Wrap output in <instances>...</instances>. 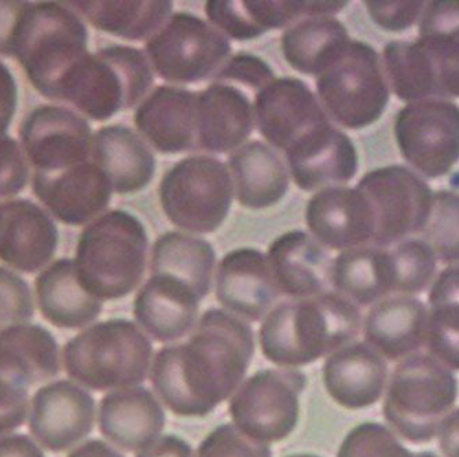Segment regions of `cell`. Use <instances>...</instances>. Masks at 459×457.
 Here are the masks:
<instances>
[{"instance_id":"cell-1","label":"cell","mask_w":459,"mask_h":457,"mask_svg":"<svg viewBox=\"0 0 459 457\" xmlns=\"http://www.w3.org/2000/svg\"><path fill=\"white\" fill-rule=\"evenodd\" d=\"M254 356L252 327L236 315L212 308L204 312L187 341L157 352L152 384L178 417H208L236 393Z\"/></svg>"},{"instance_id":"cell-2","label":"cell","mask_w":459,"mask_h":457,"mask_svg":"<svg viewBox=\"0 0 459 457\" xmlns=\"http://www.w3.org/2000/svg\"><path fill=\"white\" fill-rule=\"evenodd\" d=\"M357 305L336 291L281 302L259 330L263 356L282 368H300L353 342L362 330Z\"/></svg>"},{"instance_id":"cell-3","label":"cell","mask_w":459,"mask_h":457,"mask_svg":"<svg viewBox=\"0 0 459 457\" xmlns=\"http://www.w3.org/2000/svg\"><path fill=\"white\" fill-rule=\"evenodd\" d=\"M148 247V232L134 214H102L80 235L74 261L80 285L100 301L130 296L143 279Z\"/></svg>"},{"instance_id":"cell-4","label":"cell","mask_w":459,"mask_h":457,"mask_svg":"<svg viewBox=\"0 0 459 457\" xmlns=\"http://www.w3.org/2000/svg\"><path fill=\"white\" fill-rule=\"evenodd\" d=\"M153 346L141 327L127 319L95 323L68 341L62 363L69 378L94 390L128 389L151 374Z\"/></svg>"},{"instance_id":"cell-5","label":"cell","mask_w":459,"mask_h":457,"mask_svg":"<svg viewBox=\"0 0 459 457\" xmlns=\"http://www.w3.org/2000/svg\"><path fill=\"white\" fill-rule=\"evenodd\" d=\"M153 68L139 48L108 46L82 56L59 85L56 100L95 121L134 108L153 84Z\"/></svg>"},{"instance_id":"cell-6","label":"cell","mask_w":459,"mask_h":457,"mask_svg":"<svg viewBox=\"0 0 459 457\" xmlns=\"http://www.w3.org/2000/svg\"><path fill=\"white\" fill-rule=\"evenodd\" d=\"M87 54L89 30L72 7L58 2L28 4L13 56L43 97L56 100L64 77Z\"/></svg>"},{"instance_id":"cell-7","label":"cell","mask_w":459,"mask_h":457,"mask_svg":"<svg viewBox=\"0 0 459 457\" xmlns=\"http://www.w3.org/2000/svg\"><path fill=\"white\" fill-rule=\"evenodd\" d=\"M458 379L428 353H417L392 371L383 415L399 437L420 445L437 435L458 400Z\"/></svg>"},{"instance_id":"cell-8","label":"cell","mask_w":459,"mask_h":457,"mask_svg":"<svg viewBox=\"0 0 459 457\" xmlns=\"http://www.w3.org/2000/svg\"><path fill=\"white\" fill-rule=\"evenodd\" d=\"M159 195L162 211L178 228L211 234L221 228L231 208L233 179L213 157H187L165 173Z\"/></svg>"},{"instance_id":"cell-9","label":"cell","mask_w":459,"mask_h":457,"mask_svg":"<svg viewBox=\"0 0 459 457\" xmlns=\"http://www.w3.org/2000/svg\"><path fill=\"white\" fill-rule=\"evenodd\" d=\"M327 117L348 129L376 123L389 102L388 82L377 51L351 40L339 59L316 80Z\"/></svg>"},{"instance_id":"cell-10","label":"cell","mask_w":459,"mask_h":457,"mask_svg":"<svg viewBox=\"0 0 459 457\" xmlns=\"http://www.w3.org/2000/svg\"><path fill=\"white\" fill-rule=\"evenodd\" d=\"M59 348L38 324H22L0 335V435L24 425L33 384L58 375Z\"/></svg>"},{"instance_id":"cell-11","label":"cell","mask_w":459,"mask_h":457,"mask_svg":"<svg viewBox=\"0 0 459 457\" xmlns=\"http://www.w3.org/2000/svg\"><path fill=\"white\" fill-rule=\"evenodd\" d=\"M306 386V374L299 369H260L230 400L231 419L259 443H281L298 427Z\"/></svg>"},{"instance_id":"cell-12","label":"cell","mask_w":459,"mask_h":457,"mask_svg":"<svg viewBox=\"0 0 459 457\" xmlns=\"http://www.w3.org/2000/svg\"><path fill=\"white\" fill-rule=\"evenodd\" d=\"M231 53L226 36L190 13H175L146 41L152 68L165 82H201L215 76Z\"/></svg>"},{"instance_id":"cell-13","label":"cell","mask_w":459,"mask_h":457,"mask_svg":"<svg viewBox=\"0 0 459 457\" xmlns=\"http://www.w3.org/2000/svg\"><path fill=\"white\" fill-rule=\"evenodd\" d=\"M357 188L373 211L374 246L385 249L427 227L433 193L412 170L402 165L377 168L366 173Z\"/></svg>"},{"instance_id":"cell-14","label":"cell","mask_w":459,"mask_h":457,"mask_svg":"<svg viewBox=\"0 0 459 457\" xmlns=\"http://www.w3.org/2000/svg\"><path fill=\"white\" fill-rule=\"evenodd\" d=\"M394 138L403 159L429 179L445 177L459 160V106L429 98L404 106Z\"/></svg>"},{"instance_id":"cell-15","label":"cell","mask_w":459,"mask_h":457,"mask_svg":"<svg viewBox=\"0 0 459 457\" xmlns=\"http://www.w3.org/2000/svg\"><path fill=\"white\" fill-rule=\"evenodd\" d=\"M21 143L36 172L65 170L89 160L91 126L86 118L62 106H39L20 128Z\"/></svg>"},{"instance_id":"cell-16","label":"cell","mask_w":459,"mask_h":457,"mask_svg":"<svg viewBox=\"0 0 459 457\" xmlns=\"http://www.w3.org/2000/svg\"><path fill=\"white\" fill-rule=\"evenodd\" d=\"M254 110L263 138L283 152L312 129L330 123L308 85L295 77L268 82L256 92Z\"/></svg>"},{"instance_id":"cell-17","label":"cell","mask_w":459,"mask_h":457,"mask_svg":"<svg viewBox=\"0 0 459 457\" xmlns=\"http://www.w3.org/2000/svg\"><path fill=\"white\" fill-rule=\"evenodd\" d=\"M94 420V397L74 382H51L33 396L30 431L48 451H68L91 434Z\"/></svg>"},{"instance_id":"cell-18","label":"cell","mask_w":459,"mask_h":457,"mask_svg":"<svg viewBox=\"0 0 459 457\" xmlns=\"http://www.w3.org/2000/svg\"><path fill=\"white\" fill-rule=\"evenodd\" d=\"M33 191L56 220L84 226L97 220L112 200V185L94 162L54 173L35 172Z\"/></svg>"},{"instance_id":"cell-19","label":"cell","mask_w":459,"mask_h":457,"mask_svg":"<svg viewBox=\"0 0 459 457\" xmlns=\"http://www.w3.org/2000/svg\"><path fill=\"white\" fill-rule=\"evenodd\" d=\"M291 177L304 191L339 187L355 177L358 152L352 141L327 123L312 129L285 151Z\"/></svg>"},{"instance_id":"cell-20","label":"cell","mask_w":459,"mask_h":457,"mask_svg":"<svg viewBox=\"0 0 459 457\" xmlns=\"http://www.w3.org/2000/svg\"><path fill=\"white\" fill-rule=\"evenodd\" d=\"M215 291L227 312L249 322L265 316L281 294L267 255L252 247H239L221 258Z\"/></svg>"},{"instance_id":"cell-21","label":"cell","mask_w":459,"mask_h":457,"mask_svg":"<svg viewBox=\"0 0 459 457\" xmlns=\"http://www.w3.org/2000/svg\"><path fill=\"white\" fill-rule=\"evenodd\" d=\"M306 221L316 241L330 249L350 250L373 242V211L357 187L319 191L308 201Z\"/></svg>"},{"instance_id":"cell-22","label":"cell","mask_w":459,"mask_h":457,"mask_svg":"<svg viewBox=\"0 0 459 457\" xmlns=\"http://www.w3.org/2000/svg\"><path fill=\"white\" fill-rule=\"evenodd\" d=\"M348 2H289V0H216L210 20L223 35L236 40H254L267 30H282L308 17H333Z\"/></svg>"},{"instance_id":"cell-23","label":"cell","mask_w":459,"mask_h":457,"mask_svg":"<svg viewBox=\"0 0 459 457\" xmlns=\"http://www.w3.org/2000/svg\"><path fill=\"white\" fill-rule=\"evenodd\" d=\"M0 211V260L21 272L43 270L59 241L50 214L28 200L7 201Z\"/></svg>"},{"instance_id":"cell-24","label":"cell","mask_w":459,"mask_h":457,"mask_svg":"<svg viewBox=\"0 0 459 457\" xmlns=\"http://www.w3.org/2000/svg\"><path fill=\"white\" fill-rule=\"evenodd\" d=\"M324 384L345 410H365L377 404L388 384V364L368 343L353 341L325 360Z\"/></svg>"},{"instance_id":"cell-25","label":"cell","mask_w":459,"mask_h":457,"mask_svg":"<svg viewBox=\"0 0 459 457\" xmlns=\"http://www.w3.org/2000/svg\"><path fill=\"white\" fill-rule=\"evenodd\" d=\"M195 105V92L174 85H160L139 103L134 123L157 151H189L197 143Z\"/></svg>"},{"instance_id":"cell-26","label":"cell","mask_w":459,"mask_h":457,"mask_svg":"<svg viewBox=\"0 0 459 457\" xmlns=\"http://www.w3.org/2000/svg\"><path fill=\"white\" fill-rule=\"evenodd\" d=\"M98 425L103 437L126 452H139L160 437L165 412L151 390H115L100 400Z\"/></svg>"},{"instance_id":"cell-27","label":"cell","mask_w":459,"mask_h":457,"mask_svg":"<svg viewBox=\"0 0 459 457\" xmlns=\"http://www.w3.org/2000/svg\"><path fill=\"white\" fill-rule=\"evenodd\" d=\"M255 110L237 85L213 82L197 95V143L206 151L239 149L254 131Z\"/></svg>"},{"instance_id":"cell-28","label":"cell","mask_w":459,"mask_h":457,"mask_svg":"<svg viewBox=\"0 0 459 457\" xmlns=\"http://www.w3.org/2000/svg\"><path fill=\"white\" fill-rule=\"evenodd\" d=\"M268 264L281 293L295 299L326 291L333 263L316 237L295 229L281 235L268 247Z\"/></svg>"},{"instance_id":"cell-29","label":"cell","mask_w":459,"mask_h":457,"mask_svg":"<svg viewBox=\"0 0 459 457\" xmlns=\"http://www.w3.org/2000/svg\"><path fill=\"white\" fill-rule=\"evenodd\" d=\"M197 294L169 276L151 275L134 299V317L157 342H174L197 324Z\"/></svg>"},{"instance_id":"cell-30","label":"cell","mask_w":459,"mask_h":457,"mask_svg":"<svg viewBox=\"0 0 459 457\" xmlns=\"http://www.w3.org/2000/svg\"><path fill=\"white\" fill-rule=\"evenodd\" d=\"M427 324L424 302L411 296L386 297L368 311L363 335L385 360L399 363L424 348Z\"/></svg>"},{"instance_id":"cell-31","label":"cell","mask_w":459,"mask_h":457,"mask_svg":"<svg viewBox=\"0 0 459 457\" xmlns=\"http://www.w3.org/2000/svg\"><path fill=\"white\" fill-rule=\"evenodd\" d=\"M94 164L107 175L116 193L143 190L156 172V159L148 144L124 125L103 126L92 136Z\"/></svg>"},{"instance_id":"cell-32","label":"cell","mask_w":459,"mask_h":457,"mask_svg":"<svg viewBox=\"0 0 459 457\" xmlns=\"http://www.w3.org/2000/svg\"><path fill=\"white\" fill-rule=\"evenodd\" d=\"M41 316L58 329L86 327L102 312V301L84 290L74 261L62 258L46 268L35 281Z\"/></svg>"},{"instance_id":"cell-33","label":"cell","mask_w":459,"mask_h":457,"mask_svg":"<svg viewBox=\"0 0 459 457\" xmlns=\"http://www.w3.org/2000/svg\"><path fill=\"white\" fill-rule=\"evenodd\" d=\"M229 165L234 194L245 208H270L288 193V168L277 151L263 142H249L237 149Z\"/></svg>"},{"instance_id":"cell-34","label":"cell","mask_w":459,"mask_h":457,"mask_svg":"<svg viewBox=\"0 0 459 457\" xmlns=\"http://www.w3.org/2000/svg\"><path fill=\"white\" fill-rule=\"evenodd\" d=\"M415 41L429 61L437 97L459 98V0L427 4Z\"/></svg>"},{"instance_id":"cell-35","label":"cell","mask_w":459,"mask_h":457,"mask_svg":"<svg viewBox=\"0 0 459 457\" xmlns=\"http://www.w3.org/2000/svg\"><path fill=\"white\" fill-rule=\"evenodd\" d=\"M330 283L340 296L357 306L377 304L394 293V273L389 250L360 246L344 250L333 261Z\"/></svg>"},{"instance_id":"cell-36","label":"cell","mask_w":459,"mask_h":457,"mask_svg":"<svg viewBox=\"0 0 459 457\" xmlns=\"http://www.w3.org/2000/svg\"><path fill=\"white\" fill-rule=\"evenodd\" d=\"M350 35L334 17H308L289 27L281 38L286 62L295 71L321 76L344 53Z\"/></svg>"},{"instance_id":"cell-37","label":"cell","mask_w":459,"mask_h":457,"mask_svg":"<svg viewBox=\"0 0 459 457\" xmlns=\"http://www.w3.org/2000/svg\"><path fill=\"white\" fill-rule=\"evenodd\" d=\"M215 263L210 242L182 232H167L154 242L151 272L180 281L204 299L212 288Z\"/></svg>"},{"instance_id":"cell-38","label":"cell","mask_w":459,"mask_h":457,"mask_svg":"<svg viewBox=\"0 0 459 457\" xmlns=\"http://www.w3.org/2000/svg\"><path fill=\"white\" fill-rule=\"evenodd\" d=\"M68 4L97 30L133 41L149 40L172 12L169 0H77Z\"/></svg>"},{"instance_id":"cell-39","label":"cell","mask_w":459,"mask_h":457,"mask_svg":"<svg viewBox=\"0 0 459 457\" xmlns=\"http://www.w3.org/2000/svg\"><path fill=\"white\" fill-rule=\"evenodd\" d=\"M383 68L394 95L403 102L437 97L432 68L417 41L388 43L384 48Z\"/></svg>"},{"instance_id":"cell-40","label":"cell","mask_w":459,"mask_h":457,"mask_svg":"<svg viewBox=\"0 0 459 457\" xmlns=\"http://www.w3.org/2000/svg\"><path fill=\"white\" fill-rule=\"evenodd\" d=\"M422 241L443 263L459 261V194L437 191L433 194L429 220L422 231Z\"/></svg>"},{"instance_id":"cell-41","label":"cell","mask_w":459,"mask_h":457,"mask_svg":"<svg viewBox=\"0 0 459 457\" xmlns=\"http://www.w3.org/2000/svg\"><path fill=\"white\" fill-rule=\"evenodd\" d=\"M394 265V293L412 296L428 288L437 268L433 250L420 239L402 242L389 250Z\"/></svg>"},{"instance_id":"cell-42","label":"cell","mask_w":459,"mask_h":457,"mask_svg":"<svg viewBox=\"0 0 459 457\" xmlns=\"http://www.w3.org/2000/svg\"><path fill=\"white\" fill-rule=\"evenodd\" d=\"M336 457H439L433 452L414 453L394 431L378 422H365L348 431Z\"/></svg>"},{"instance_id":"cell-43","label":"cell","mask_w":459,"mask_h":457,"mask_svg":"<svg viewBox=\"0 0 459 457\" xmlns=\"http://www.w3.org/2000/svg\"><path fill=\"white\" fill-rule=\"evenodd\" d=\"M425 346L428 355L451 371H459V305L429 306Z\"/></svg>"},{"instance_id":"cell-44","label":"cell","mask_w":459,"mask_h":457,"mask_svg":"<svg viewBox=\"0 0 459 457\" xmlns=\"http://www.w3.org/2000/svg\"><path fill=\"white\" fill-rule=\"evenodd\" d=\"M33 315L30 285L17 273L0 267V335L17 325L28 324Z\"/></svg>"},{"instance_id":"cell-45","label":"cell","mask_w":459,"mask_h":457,"mask_svg":"<svg viewBox=\"0 0 459 457\" xmlns=\"http://www.w3.org/2000/svg\"><path fill=\"white\" fill-rule=\"evenodd\" d=\"M195 457H273V449L250 438L234 423H226L201 441Z\"/></svg>"},{"instance_id":"cell-46","label":"cell","mask_w":459,"mask_h":457,"mask_svg":"<svg viewBox=\"0 0 459 457\" xmlns=\"http://www.w3.org/2000/svg\"><path fill=\"white\" fill-rule=\"evenodd\" d=\"M275 79L274 71L267 62L252 54H237L224 62L213 82L244 85L247 89L259 92L263 87Z\"/></svg>"},{"instance_id":"cell-47","label":"cell","mask_w":459,"mask_h":457,"mask_svg":"<svg viewBox=\"0 0 459 457\" xmlns=\"http://www.w3.org/2000/svg\"><path fill=\"white\" fill-rule=\"evenodd\" d=\"M30 167L24 150L12 136L0 138V197H14L24 190Z\"/></svg>"},{"instance_id":"cell-48","label":"cell","mask_w":459,"mask_h":457,"mask_svg":"<svg viewBox=\"0 0 459 457\" xmlns=\"http://www.w3.org/2000/svg\"><path fill=\"white\" fill-rule=\"evenodd\" d=\"M425 2H366L371 20L389 32H402L411 28L421 18Z\"/></svg>"},{"instance_id":"cell-49","label":"cell","mask_w":459,"mask_h":457,"mask_svg":"<svg viewBox=\"0 0 459 457\" xmlns=\"http://www.w3.org/2000/svg\"><path fill=\"white\" fill-rule=\"evenodd\" d=\"M18 87L14 76L0 61V138L6 136L17 112Z\"/></svg>"},{"instance_id":"cell-50","label":"cell","mask_w":459,"mask_h":457,"mask_svg":"<svg viewBox=\"0 0 459 457\" xmlns=\"http://www.w3.org/2000/svg\"><path fill=\"white\" fill-rule=\"evenodd\" d=\"M30 2L0 0V56H13V43L21 17Z\"/></svg>"},{"instance_id":"cell-51","label":"cell","mask_w":459,"mask_h":457,"mask_svg":"<svg viewBox=\"0 0 459 457\" xmlns=\"http://www.w3.org/2000/svg\"><path fill=\"white\" fill-rule=\"evenodd\" d=\"M428 302L429 306L439 304L459 305V263L446 268L436 278Z\"/></svg>"},{"instance_id":"cell-52","label":"cell","mask_w":459,"mask_h":457,"mask_svg":"<svg viewBox=\"0 0 459 457\" xmlns=\"http://www.w3.org/2000/svg\"><path fill=\"white\" fill-rule=\"evenodd\" d=\"M135 457H195L187 441L175 434L160 435L156 441L141 449Z\"/></svg>"},{"instance_id":"cell-53","label":"cell","mask_w":459,"mask_h":457,"mask_svg":"<svg viewBox=\"0 0 459 457\" xmlns=\"http://www.w3.org/2000/svg\"><path fill=\"white\" fill-rule=\"evenodd\" d=\"M0 457H46L43 451L24 434L0 435Z\"/></svg>"},{"instance_id":"cell-54","label":"cell","mask_w":459,"mask_h":457,"mask_svg":"<svg viewBox=\"0 0 459 457\" xmlns=\"http://www.w3.org/2000/svg\"><path fill=\"white\" fill-rule=\"evenodd\" d=\"M437 438L440 451L446 457H459V408L443 420Z\"/></svg>"},{"instance_id":"cell-55","label":"cell","mask_w":459,"mask_h":457,"mask_svg":"<svg viewBox=\"0 0 459 457\" xmlns=\"http://www.w3.org/2000/svg\"><path fill=\"white\" fill-rule=\"evenodd\" d=\"M68 457H126L109 444L100 440H90L77 446Z\"/></svg>"},{"instance_id":"cell-56","label":"cell","mask_w":459,"mask_h":457,"mask_svg":"<svg viewBox=\"0 0 459 457\" xmlns=\"http://www.w3.org/2000/svg\"><path fill=\"white\" fill-rule=\"evenodd\" d=\"M285 457H322L318 456V454L316 453H295V454H288V456Z\"/></svg>"},{"instance_id":"cell-57","label":"cell","mask_w":459,"mask_h":457,"mask_svg":"<svg viewBox=\"0 0 459 457\" xmlns=\"http://www.w3.org/2000/svg\"><path fill=\"white\" fill-rule=\"evenodd\" d=\"M0 217H2V211H0Z\"/></svg>"}]
</instances>
